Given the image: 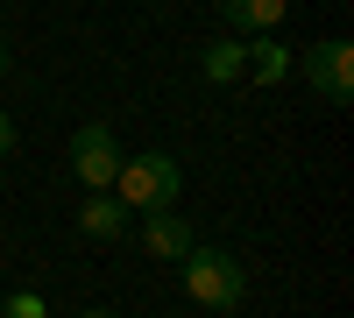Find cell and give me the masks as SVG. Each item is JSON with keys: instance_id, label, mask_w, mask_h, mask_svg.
Returning <instances> with one entry per match:
<instances>
[{"instance_id": "obj_13", "label": "cell", "mask_w": 354, "mask_h": 318, "mask_svg": "<svg viewBox=\"0 0 354 318\" xmlns=\"http://www.w3.org/2000/svg\"><path fill=\"white\" fill-rule=\"evenodd\" d=\"M78 318H113V311H78Z\"/></svg>"}, {"instance_id": "obj_7", "label": "cell", "mask_w": 354, "mask_h": 318, "mask_svg": "<svg viewBox=\"0 0 354 318\" xmlns=\"http://www.w3.org/2000/svg\"><path fill=\"white\" fill-rule=\"evenodd\" d=\"M283 14H290V0H220V21L234 36H270Z\"/></svg>"}, {"instance_id": "obj_6", "label": "cell", "mask_w": 354, "mask_h": 318, "mask_svg": "<svg viewBox=\"0 0 354 318\" xmlns=\"http://www.w3.org/2000/svg\"><path fill=\"white\" fill-rule=\"evenodd\" d=\"M198 78H205V85L248 78V36H213V43L198 50Z\"/></svg>"}, {"instance_id": "obj_3", "label": "cell", "mask_w": 354, "mask_h": 318, "mask_svg": "<svg viewBox=\"0 0 354 318\" xmlns=\"http://www.w3.org/2000/svg\"><path fill=\"white\" fill-rule=\"evenodd\" d=\"M290 71H305V85H312L319 99H333V106L354 99V43H347V36L312 43L305 57H290Z\"/></svg>"}, {"instance_id": "obj_1", "label": "cell", "mask_w": 354, "mask_h": 318, "mask_svg": "<svg viewBox=\"0 0 354 318\" xmlns=\"http://www.w3.org/2000/svg\"><path fill=\"white\" fill-rule=\"evenodd\" d=\"M177 191H185V170H177V156H163V149L121 156V170H113V198H121L128 212H170Z\"/></svg>"}, {"instance_id": "obj_12", "label": "cell", "mask_w": 354, "mask_h": 318, "mask_svg": "<svg viewBox=\"0 0 354 318\" xmlns=\"http://www.w3.org/2000/svg\"><path fill=\"white\" fill-rule=\"evenodd\" d=\"M8 64H15V50H8V43H0V78H8Z\"/></svg>"}, {"instance_id": "obj_4", "label": "cell", "mask_w": 354, "mask_h": 318, "mask_svg": "<svg viewBox=\"0 0 354 318\" xmlns=\"http://www.w3.org/2000/svg\"><path fill=\"white\" fill-rule=\"evenodd\" d=\"M71 170H78V184L85 191H113V170H121V141H113L106 121H85L71 135Z\"/></svg>"}, {"instance_id": "obj_10", "label": "cell", "mask_w": 354, "mask_h": 318, "mask_svg": "<svg viewBox=\"0 0 354 318\" xmlns=\"http://www.w3.org/2000/svg\"><path fill=\"white\" fill-rule=\"evenodd\" d=\"M0 318H50V304H43L36 290H15L8 304H0Z\"/></svg>"}, {"instance_id": "obj_9", "label": "cell", "mask_w": 354, "mask_h": 318, "mask_svg": "<svg viewBox=\"0 0 354 318\" xmlns=\"http://www.w3.org/2000/svg\"><path fill=\"white\" fill-rule=\"evenodd\" d=\"M248 71H255V85H283V78H290V50L270 43V36H255V43H248Z\"/></svg>"}, {"instance_id": "obj_5", "label": "cell", "mask_w": 354, "mask_h": 318, "mask_svg": "<svg viewBox=\"0 0 354 318\" xmlns=\"http://www.w3.org/2000/svg\"><path fill=\"white\" fill-rule=\"evenodd\" d=\"M142 248H149L156 262H185L198 248V234H192V219H177V212H142Z\"/></svg>"}, {"instance_id": "obj_8", "label": "cell", "mask_w": 354, "mask_h": 318, "mask_svg": "<svg viewBox=\"0 0 354 318\" xmlns=\"http://www.w3.org/2000/svg\"><path fill=\"white\" fill-rule=\"evenodd\" d=\"M78 234H85V241H121V234H128V206H121L113 191H93V198L78 206Z\"/></svg>"}, {"instance_id": "obj_2", "label": "cell", "mask_w": 354, "mask_h": 318, "mask_svg": "<svg viewBox=\"0 0 354 318\" xmlns=\"http://www.w3.org/2000/svg\"><path fill=\"white\" fill-rule=\"evenodd\" d=\"M185 297L198 311H234V304L248 297V269L234 262L227 248H192L185 255Z\"/></svg>"}, {"instance_id": "obj_11", "label": "cell", "mask_w": 354, "mask_h": 318, "mask_svg": "<svg viewBox=\"0 0 354 318\" xmlns=\"http://www.w3.org/2000/svg\"><path fill=\"white\" fill-rule=\"evenodd\" d=\"M15 149V121H8V113H0V156H8Z\"/></svg>"}]
</instances>
